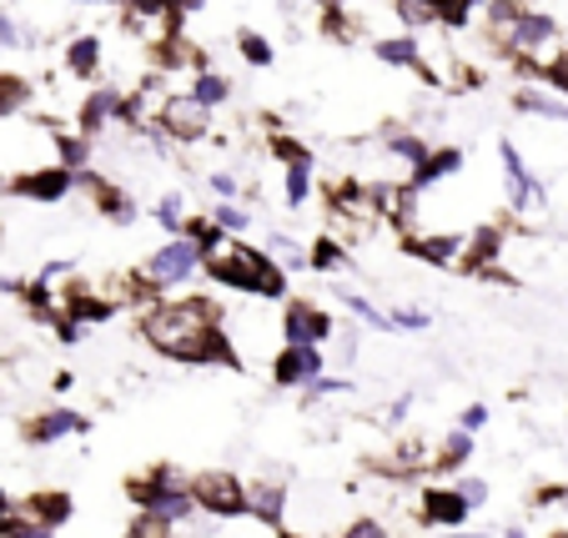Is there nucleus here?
I'll return each instance as SVG.
<instances>
[{"label":"nucleus","instance_id":"27","mask_svg":"<svg viewBox=\"0 0 568 538\" xmlns=\"http://www.w3.org/2000/svg\"><path fill=\"white\" fill-rule=\"evenodd\" d=\"M151 216H156V226L166 232V237H182V226H186V202H182V192H161L156 202H151Z\"/></svg>","mask_w":568,"mask_h":538},{"label":"nucleus","instance_id":"15","mask_svg":"<svg viewBox=\"0 0 568 538\" xmlns=\"http://www.w3.org/2000/svg\"><path fill=\"white\" fill-rule=\"evenodd\" d=\"M514 111L538 116V121H554V126H568V101L558 97L554 87H534V81H524V87L514 91Z\"/></svg>","mask_w":568,"mask_h":538},{"label":"nucleus","instance_id":"8","mask_svg":"<svg viewBox=\"0 0 568 538\" xmlns=\"http://www.w3.org/2000/svg\"><path fill=\"white\" fill-rule=\"evenodd\" d=\"M121 121L131 126V91H121V87H97L75 106V131H81V136H106Z\"/></svg>","mask_w":568,"mask_h":538},{"label":"nucleus","instance_id":"3","mask_svg":"<svg viewBox=\"0 0 568 538\" xmlns=\"http://www.w3.org/2000/svg\"><path fill=\"white\" fill-rule=\"evenodd\" d=\"M202 247L192 237H166L156 252H146V262L136 267V287L141 292H166V287H182L202 272Z\"/></svg>","mask_w":568,"mask_h":538},{"label":"nucleus","instance_id":"7","mask_svg":"<svg viewBox=\"0 0 568 538\" xmlns=\"http://www.w3.org/2000/svg\"><path fill=\"white\" fill-rule=\"evenodd\" d=\"M558 41H564V21L538 11V6H524V21H518V35H514V61L544 65L558 51Z\"/></svg>","mask_w":568,"mask_h":538},{"label":"nucleus","instance_id":"41","mask_svg":"<svg viewBox=\"0 0 568 538\" xmlns=\"http://www.w3.org/2000/svg\"><path fill=\"white\" fill-rule=\"evenodd\" d=\"M6 518H16V504H11V494L0 488V524H6Z\"/></svg>","mask_w":568,"mask_h":538},{"label":"nucleus","instance_id":"44","mask_svg":"<svg viewBox=\"0 0 568 538\" xmlns=\"http://www.w3.org/2000/svg\"><path fill=\"white\" fill-rule=\"evenodd\" d=\"M504 538H528V534H524V528H504Z\"/></svg>","mask_w":568,"mask_h":538},{"label":"nucleus","instance_id":"43","mask_svg":"<svg viewBox=\"0 0 568 538\" xmlns=\"http://www.w3.org/2000/svg\"><path fill=\"white\" fill-rule=\"evenodd\" d=\"M81 6H126V0H81Z\"/></svg>","mask_w":568,"mask_h":538},{"label":"nucleus","instance_id":"24","mask_svg":"<svg viewBox=\"0 0 568 538\" xmlns=\"http://www.w3.org/2000/svg\"><path fill=\"white\" fill-rule=\"evenodd\" d=\"M267 257L277 262L282 272H312V252L302 247L292 232H272V237H267Z\"/></svg>","mask_w":568,"mask_h":538},{"label":"nucleus","instance_id":"34","mask_svg":"<svg viewBox=\"0 0 568 538\" xmlns=\"http://www.w3.org/2000/svg\"><path fill=\"white\" fill-rule=\"evenodd\" d=\"M0 538H55V528L36 524V518H26L21 508H16V518H6V524H0Z\"/></svg>","mask_w":568,"mask_h":538},{"label":"nucleus","instance_id":"20","mask_svg":"<svg viewBox=\"0 0 568 538\" xmlns=\"http://www.w3.org/2000/svg\"><path fill=\"white\" fill-rule=\"evenodd\" d=\"M393 21L408 35L438 31L443 26V0H393Z\"/></svg>","mask_w":568,"mask_h":538},{"label":"nucleus","instance_id":"39","mask_svg":"<svg viewBox=\"0 0 568 538\" xmlns=\"http://www.w3.org/2000/svg\"><path fill=\"white\" fill-rule=\"evenodd\" d=\"M21 41H26V35H21V26H16L11 16L0 11V51H16V45H21Z\"/></svg>","mask_w":568,"mask_h":538},{"label":"nucleus","instance_id":"38","mask_svg":"<svg viewBox=\"0 0 568 538\" xmlns=\"http://www.w3.org/2000/svg\"><path fill=\"white\" fill-rule=\"evenodd\" d=\"M337 538H387V534H383V524H377V518H357V524H347Z\"/></svg>","mask_w":568,"mask_h":538},{"label":"nucleus","instance_id":"9","mask_svg":"<svg viewBox=\"0 0 568 538\" xmlns=\"http://www.w3.org/2000/svg\"><path fill=\"white\" fill-rule=\"evenodd\" d=\"M333 317H327V307L322 302H307V297H292L287 307H282V343H302V347H322L333 343Z\"/></svg>","mask_w":568,"mask_h":538},{"label":"nucleus","instance_id":"14","mask_svg":"<svg viewBox=\"0 0 568 538\" xmlns=\"http://www.w3.org/2000/svg\"><path fill=\"white\" fill-rule=\"evenodd\" d=\"M408 252L418 262H428V267H463L468 237L463 232H418V237H408Z\"/></svg>","mask_w":568,"mask_h":538},{"label":"nucleus","instance_id":"45","mask_svg":"<svg viewBox=\"0 0 568 538\" xmlns=\"http://www.w3.org/2000/svg\"><path fill=\"white\" fill-rule=\"evenodd\" d=\"M483 6H488V0H468V11H483Z\"/></svg>","mask_w":568,"mask_h":538},{"label":"nucleus","instance_id":"22","mask_svg":"<svg viewBox=\"0 0 568 538\" xmlns=\"http://www.w3.org/2000/svg\"><path fill=\"white\" fill-rule=\"evenodd\" d=\"M21 514L36 518V524H45V528H61L65 518H71V498H65L61 488H45V494H31V498H26Z\"/></svg>","mask_w":568,"mask_h":538},{"label":"nucleus","instance_id":"37","mask_svg":"<svg viewBox=\"0 0 568 538\" xmlns=\"http://www.w3.org/2000/svg\"><path fill=\"white\" fill-rule=\"evenodd\" d=\"M463 494V504L473 508V514H478L483 504H488V484H483V478H458V484H453Z\"/></svg>","mask_w":568,"mask_h":538},{"label":"nucleus","instance_id":"26","mask_svg":"<svg viewBox=\"0 0 568 538\" xmlns=\"http://www.w3.org/2000/svg\"><path fill=\"white\" fill-rule=\"evenodd\" d=\"M186 91H192L196 101H206V106H226V101H232V81H226L222 71H212V65H202V71L192 75V81H186Z\"/></svg>","mask_w":568,"mask_h":538},{"label":"nucleus","instance_id":"2","mask_svg":"<svg viewBox=\"0 0 568 538\" xmlns=\"http://www.w3.org/2000/svg\"><path fill=\"white\" fill-rule=\"evenodd\" d=\"M202 272L226 292H242V297H262L277 302L287 292V272L267 257V247H247L242 237H226L212 257L202 262Z\"/></svg>","mask_w":568,"mask_h":538},{"label":"nucleus","instance_id":"1","mask_svg":"<svg viewBox=\"0 0 568 538\" xmlns=\"http://www.w3.org/2000/svg\"><path fill=\"white\" fill-rule=\"evenodd\" d=\"M141 343L151 353L172 357V363H222V367H236L232 347V333H226L222 313H216V302L206 297H182V302H156L146 297L141 307Z\"/></svg>","mask_w":568,"mask_h":538},{"label":"nucleus","instance_id":"4","mask_svg":"<svg viewBox=\"0 0 568 538\" xmlns=\"http://www.w3.org/2000/svg\"><path fill=\"white\" fill-rule=\"evenodd\" d=\"M498 162H504V186H508V212L518 222H534V216L548 212V192L544 182L534 176V166L524 162V151L514 141H498Z\"/></svg>","mask_w":568,"mask_h":538},{"label":"nucleus","instance_id":"19","mask_svg":"<svg viewBox=\"0 0 568 538\" xmlns=\"http://www.w3.org/2000/svg\"><path fill=\"white\" fill-rule=\"evenodd\" d=\"M75 433H87V418L71 413V408H51V413H41V418L26 428V438L31 443H61V438H75Z\"/></svg>","mask_w":568,"mask_h":538},{"label":"nucleus","instance_id":"42","mask_svg":"<svg viewBox=\"0 0 568 538\" xmlns=\"http://www.w3.org/2000/svg\"><path fill=\"white\" fill-rule=\"evenodd\" d=\"M317 11H343V0H312Z\"/></svg>","mask_w":568,"mask_h":538},{"label":"nucleus","instance_id":"11","mask_svg":"<svg viewBox=\"0 0 568 538\" xmlns=\"http://www.w3.org/2000/svg\"><path fill=\"white\" fill-rule=\"evenodd\" d=\"M327 373V357H322V347H302V343H282L277 353H272V383L277 388H307L312 377Z\"/></svg>","mask_w":568,"mask_h":538},{"label":"nucleus","instance_id":"30","mask_svg":"<svg viewBox=\"0 0 568 538\" xmlns=\"http://www.w3.org/2000/svg\"><path fill=\"white\" fill-rule=\"evenodd\" d=\"M307 252H312V272H343V267H353V257H347V247L337 237H317Z\"/></svg>","mask_w":568,"mask_h":538},{"label":"nucleus","instance_id":"5","mask_svg":"<svg viewBox=\"0 0 568 538\" xmlns=\"http://www.w3.org/2000/svg\"><path fill=\"white\" fill-rule=\"evenodd\" d=\"M192 498H196V508L212 514V518H247V484H242L236 474H222V468L196 474Z\"/></svg>","mask_w":568,"mask_h":538},{"label":"nucleus","instance_id":"40","mask_svg":"<svg viewBox=\"0 0 568 538\" xmlns=\"http://www.w3.org/2000/svg\"><path fill=\"white\" fill-rule=\"evenodd\" d=\"M458 428H468V433L488 428V408H483V403H468V408H463V418H458Z\"/></svg>","mask_w":568,"mask_h":538},{"label":"nucleus","instance_id":"35","mask_svg":"<svg viewBox=\"0 0 568 538\" xmlns=\"http://www.w3.org/2000/svg\"><path fill=\"white\" fill-rule=\"evenodd\" d=\"M387 317H393V327H403V333H428V327H433L428 307H393Z\"/></svg>","mask_w":568,"mask_h":538},{"label":"nucleus","instance_id":"21","mask_svg":"<svg viewBox=\"0 0 568 538\" xmlns=\"http://www.w3.org/2000/svg\"><path fill=\"white\" fill-rule=\"evenodd\" d=\"M383 146H387V156H393V162H403V176H408V182H413V172L428 162V151H433L418 131H387Z\"/></svg>","mask_w":568,"mask_h":538},{"label":"nucleus","instance_id":"6","mask_svg":"<svg viewBox=\"0 0 568 538\" xmlns=\"http://www.w3.org/2000/svg\"><path fill=\"white\" fill-rule=\"evenodd\" d=\"M156 131H161L166 141L196 146V141L212 136V106H206V101H196L192 91H172V101H166V111H161Z\"/></svg>","mask_w":568,"mask_h":538},{"label":"nucleus","instance_id":"17","mask_svg":"<svg viewBox=\"0 0 568 538\" xmlns=\"http://www.w3.org/2000/svg\"><path fill=\"white\" fill-rule=\"evenodd\" d=\"M463 162H468V156H463L458 146H433V151H428V162H423L418 172H413V186L433 192L438 182H453V176L463 172Z\"/></svg>","mask_w":568,"mask_h":538},{"label":"nucleus","instance_id":"28","mask_svg":"<svg viewBox=\"0 0 568 538\" xmlns=\"http://www.w3.org/2000/svg\"><path fill=\"white\" fill-rule=\"evenodd\" d=\"M337 297H343V307H347V313H353L357 323H367V327H373V333H393V317H387V313H377V307L363 297V292H353V287H337Z\"/></svg>","mask_w":568,"mask_h":538},{"label":"nucleus","instance_id":"25","mask_svg":"<svg viewBox=\"0 0 568 538\" xmlns=\"http://www.w3.org/2000/svg\"><path fill=\"white\" fill-rule=\"evenodd\" d=\"M31 101H36V91H31V81H26V75L0 71V121H11V116H21V111H31Z\"/></svg>","mask_w":568,"mask_h":538},{"label":"nucleus","instance_id":"13","mask_svg":"<svg viewBox=\"0 0 568 538\" xmlns=\"http://www.w3.org/2000/svg\"><path fill=\"white\" fill-rule=\"evenodd\" d=\"M418 518L428 528H463L473 518V508L463 504L458 488H423L418 494Z\"/></svg>","mask_w":568,"mask_h":538},{"label":"nucleus","instance_id":"31","mask_svg":"<svg viewBox=\"0 0 568 538\" xmlns=\"http://www.w3.org/2000/svg\"><path fill=\"white\" fill-rule=\"evenodd\" d=\"M473 458V433L468 428H453L438 448V468H463Z\"/></svg>","mask_w":568,"mask_h":538},{"label":"nucleus","instance_id":"10","mask_svg":"<svg viewBox=\"0 0 568 538\" xmlns=\"http://www.w3.org/2000/svg\"><path fill=\"white\" fill-rule=\"evenodd\" d=\"M6 192L26 196V202H45V206H51V202H65V196L75 192V172H71V166H61V162L36 166V172H16Z\"/></svg>","mask_w":568,"mask_h":538},{"label":"nucleus","instance_id":"16","mask_svg":"<svg viewBox=\"0 0 568 538\" xmlns=\"http://www.w3.org/2000/svg\"><path fill=\"white\" fill-rule=\"evenodd\" d=\"M247 518H257L262 528H282V518H287V488L247 484Z\"/></svg>","mask_w":568,"mask_h":538},{"label":"nucleus","instance_id":"23","mask_svg":"<svg viewBox=\"0 0 568 538\" xmlns=\"http://www.w3.org/2000/svg\"><path fill=\"white\" fill-rule=\"evenodd\" d=\"M282 202H287L292 212H302V206L312 202V156L282 162Z\"/></svg>","mask_w":568,"mask_h":538},{"label":"nucleus","instance_id":"12","mask_svg":"<svg viewBox=\"0 0 568 538\" xmlns=\"http://www.w3.org/2000/svg\"><path fill=\"white\" fill-rule=\"evenodd\" d=\"M373 55L383 65H397V71H413V75H423L433 87V61H428V51H423V41L418 35H383V41H373Z\"/></svg>","mask_w":568,"mask_h":538},{"label":"nucleus","instance_id":"18","mask_svg":"<svg viewBox=\"0 0 568 538\" xmlns=\"http://www.w3.org/2000/svg\"><path fill=\"white\" fill-rule=\"evenodd\" d=\"M101 65H106L101 35H75V41L65 45V75H71V81H97Z\"/></svg>","mask_w":568,"mask_h":538},{"label":"nucleus","instance_id":"33","mask_svg":"<svg viewBox=\"0 0 568 538\" xmlns=\"http://www.w3.org/2000/svg\"><path fill=\"white\" fill-rule=\"evenodd\" d=\"M538 81H544V87H554L558 97L568 101V45H564V51H554L544 65H538Z\"/></svg>","mask_w":568,"mask_h":538},{"label":"nucleus","instance_id":"32","mask_svg":"<svg viewBox=\"0 0 568 538\" xmlns=\"http://www.w3.org/2000/svg\"><path fill=\"white\" fill-rule=\"evenodd\" d=\"M212 222L222 226V232H232V237H247L252 212H247L242 202H216V206H212Z\"/></svg>","mask_w":568,"mask_h":538},{"label":"nucleus","instance_id":"46","mask_svg":"<svg viewBox=\"0 0 568 538\" xmlns=\"http://www.w3.org/2000/svg\"><path fill=\"white\" fill-rule=\"evenodd\" d=\"M6 186H11V182H6V176H0V192H6Z\"/></svg>","mask_w":568,"mask_h":538},{"label":"nucleus","instance_id":"29","mask_svg":"<svg viewBox=\"0 0 568 538\" xmlns=\"http://www.w3.org/2000/svg\"><path fill=\"white\" fill-rule=\"evenodd\" d=\"M236 55L247 65H257V71H267V65L277 61V45H272L262 31H236Z\"/></svg>","mask_w":568,"mask_h":538},{"label":"nucleus","instance_id":"36","mask_svg":"<svg viewBox=\"0 0 568 538\" xmlns=\"http://www.w3.org/2000/svg\"><path fill=\"white\" fill-rule=\"evenodd\" d=\"M206 186H212L222 202H236V196H242V176H236V172H212V176H206Z\"/></svg>","mask_w":568,"mask_h":538}]
</instances>
